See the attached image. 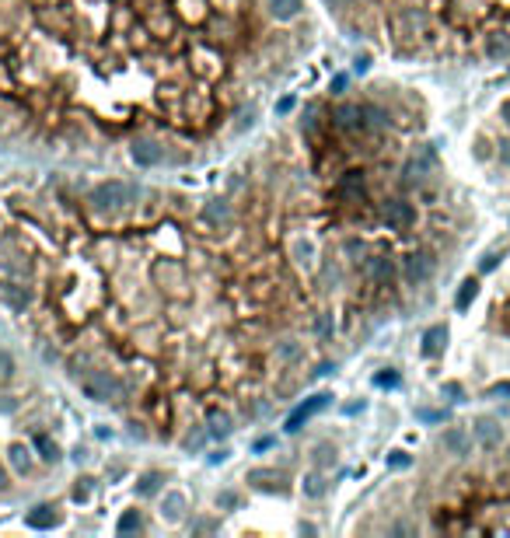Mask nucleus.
Here are the masks:
<instances>
[{"instance_id":"f257e3e1","label":"nucleus","mask_w":510,"mask_h":538,"mask_svg":"<svg viewBox=\"0 0 510 538\" xmlns=\"http://www.w3.org/2000/svg\"><path fill=\"white\" fill-rule=\"evenodd\" d=\"M88 199H91L98 210H119V206H126V203H133V199H137V186L119 182V179H108V182L95 186Z\"/></svg>"},{"instance_id":"f03ea898","label":"nucleus","mask_w":510,"mask_h":538,"mask_svg":"<svg viewBox=\"0 0 510 538\" xmlns=\"http://www.w3.org/2000/svg\"><path fill=\"white\" fill-rule=\"evenodd\" d=\"M81 392H84V399H91V402H108L112 395L119 392V385H116V378H112V374L91 370V374H84V378H81Z\"/></svg>"},{"instance_id":"7ed1b4c3","label":"nucleus","mask_w":510,"mask_h":538,"mask_svg":"<svg viewBox=\"0 0 510 538\" xmlns=\"http://www.w3.org/2000/svg\"><path fill=\"white\" fill-rule=\"evenodd\" d=\"M381 221H384L391 231H406V228L416 224V210H413V203H406V199H388L384 210H381Z\"/></svg>"},{"instance_id":"20e7f679","label":"nucleus","mask_w":510,"mask_h":538,"mask_svg":"<svg viewBox=\"0 0 510 538\" xmlns=\"http://www.w3.org/2000/svg\"><path fill=\"white\" fill-rule=\"evenodd\" d=\"M430 269H433L430 255L413 252V255H406V262H402V277H406V283H409V287H420V283H426V280H430Z\"/></svg>"},{"instance_id":"39448f33","label":"nucleus","mask_w":510,"mask_h":538,"mask_svg":"<svg viewBox=\"0 0 510 538\" xmlns=\"http://www.w3.org/2000/svg\"><path fill=\"white\" fill-rule=\"evenodd\" d=\"M245 479L255 490H266V493H283V482H287V475L276 472V468H252Z\"/></svg>"},{"instance_id":"423d86ee","label":"nucleus","mask_w":510,"mask_h":538,"mask_svg":"<svg viewBox=\"0 0 510 538\" xmlns=\"http://www.w3.org/2000/svg\"><path fill=\"white\" fill-rule=\"evenodd\" d=\"M440 444H444V451L458 455V458H465V455L472 451V437H469L465 426H447L444 437H440Z\"/></svg>"},{"instance_id":"0eeeda50","label":"nucleus","mask_w":510,"mask_h":538,"mask_svg":"<svg viewBox=\"0 0 510 538\" xmlns=\"http://www.w3.org/2000/svg\"><path fill=\"white\" fill-rule=\"evenodd\" d=\"M475 441L486 448V451H493V448H500L503 444V426L496 423V419H475Z\"/></svg>"},{"instance_id":"6e6552de","label":"nucleus","mask_w":510,"mask_h":538,"mask_svg":"<svg viewBox=\"0 0 510 538\" xmlns=\"http://www.w3.org/2000/svg\"><path fill=\"white\" fill-rule=\"evenodd\" d=\"M482 52H486V60H493V63L507 60L510 57V32H489L482 39Z\"/></svg>"},{"instance_id":"1a4fd4ad","label":"nucleus","mask_w":510,"mask_h":538,"mask_svg":"<svg viewBox=\"0 0 510 538\" xmlns=\"http://www.w3.org/2000/svg\"><path fill=\"white\" fill-rule=\"evenodd\" d=\"M335 123L343 126V130H364L367 126L364 105H339V109H335Z\"/></svg>"},{"instance_id":"9d476101","label":"nucleus","mask_w":510,"mask_h":538,"mask_svg":"<svg viewBox=\"0 0 510 538\" xmlns=\"http://www.w3.org/2000/svg\"><path fill=\"white\" fill-rule=\"evenodd\" d=\"M433 168V147H420L409 161H406V179H423Z\"/></svg>"},{"instance_id":"9b49d317","label":"nucleus","mask_w":510,"mask_h":538,"mask_svg":"<svg viewBox=\"0 0 510 538\" xmlns=\"http://www.w3.org/2000/svg\"><path fill=\"white\" fill-rule=\"evenodd\" d=\"M367 273H371V280H374V283H381V287H384V283H391V280H395V262H391L388 255H374V259L367 262Z\"/></svg>"},{"instance_id":"f8f14e48","label":"nucleus","mask_w":510,"mask_h":538,"mask_svg":"<svg viewBox=\"0 0 510 538\" xmlns=\"http://www.w3.org/2000/svg\"><path fill=\"white\" fill-rule=\"evenodd\" d=\"M328 402H332V395H325V392H322V395H315L311 402H304V406H301V409H297V412H294V416L287 419V430H301V423H304V419H308L311 412H318V409H325Z\"/></svg>"},{"instance_id":"ddd939ff","label":"nucleus","mask_w":510,"mask_h":538,"mask_svg":"<svg viewBox=\"0 0 510 538\" xmlns=\"http://www.w3.org/2000/svg\"><path fill=\"white\" fill-rule=\"evenodd\" d=\"M301 0H269V14L276 18V21H294L297 14H301Z\"/></svg>"},{"instance_id":"4468645a","label":"nucleus","mask_w":510,"mask_h":538,"mask_svg":"<svg viewBox=\"0 0 510 538\" xmlns=\"http://www.w3.org/2000/svg\"><path fill=\"white\" fill-rule=\"evenodd\" d=\"M444 346H447V326H433L423 332V353L426 357H437Z\"/></svg>"},{"instance_id":"2eb2a0df","label":"nucleus","mask_w":510,"mask_h":538,"mask_svg":"<svg viewBox=\"0 0 510 538\" xmlns=\"http://www.w3.org/2000/svg\"><path fill=\"white\" fill-rule=\"evenodd\" d=\"M301 490H304V497H308V500H322V497H325V490H328V482H325V475L315 468V472H308V475L301 479Z\"/></svg>"},{"instance_id":"dca6fc26","label":"nucleus","mask_w":510,"mask_h":538,"mask_svg":"<svg viewBox=\"0 0 510 538\" xmlns=\"http://www.w3.org/2000/svg\"><path fill=\"white\" fill-rule=\"evenodd\" d=\"M203 217H206L210 224H231V203H228V199H213V203H206Z\"/></svg>"},{"instance_id":"f3484780","label":"nucleus","mask_w":510,"mask_h":538,"mask_svg":"<svg viewBox=\"0 0 510 538\" xmlns=\"http://www.w3.org/2000/svg\"><path fill=\"white\" fill-rule=\"evenodd\" d=\"M182 510H186V497L182 493H168L161 500V517H168V521H182Z\"/></svg>"},{"instance_id":"a211bd4d","label":"nucleus","mask_w":510,"mask_h":538,"mask_svg":"<svg viewBox=\"0 0 510 538\" xmlns=\"http://www.w3.org/2000/svg\"><path fill=\"white\" fill-rule=\"evenodd\" d=\"M133 161H137V165H144V168H154L157 165V161H161V150L154 147V143H133Z\"/></svg>"},{"instance_id":"6ab92c4d","label":"nucleus","mask_w":510,"mask_h":538,"mask_svg":"<svg viewBox=\"0 0 510 538\" xmlns=\"http://www.w3.org/2000/svg\"><path fill=\"white\" fill-rule=\"evenodd\" d=\"M56 521V507H49V504H42V507H35V514H28V524L32 528H52Z\"/></svg>"},{"instance_id":"aec40b11","label":"nucleus","mask_w":510,"mask_h":538,"mask_svg":"<svg viewBox=\"0 0 510 538\" xmlns=\"http://www.w3.org/2000/svg\"><path fill=\"white\" fill-rule=\"evenodd\" d=\"M35 448H39V458L42 461H49V465L60 461V448H56V441H49L46 434H35Z\"/></svg>"},{"instance_id":"412c9836","label":"nucleus","mask_w":510,"mask_h":538,"mask_svg":"<svg viewBox=\"0 0 510 538\" xmlns=\"http://www.w3.org/2000/svg\"><path fill=\"white\" fill-rule=\"evenodd\" d=\"M339 192H343V196H364V175L360 172H346L343 182H339Z\"/></svg>"},{"instance_id":"4be33fe9","label":"nucleus","mask_w":510,"mask_h":538,"mask_svg":"<svg viewBox=\"0 0 510 538\" xmlns=\"http://www.w3.org/2000/svg\"><path fill=\"white\" fill-rule=\"evenodd\" d=\"M475 294H479V280H465L462 290H458V297H455V308L458 311H469V304L475 301Z\"/></svg>"},{"instance_id":"5701e85b","label":"nucleus","mask_w":510,"mask_h":538,"mask_svg":"<svg viewBox=\"0 0 510 538\" xmlns=\"http://www.w3.org/2000/svg\"><path fill=\"white\" fill-rule=\"evenodd\" d=\"M301 353H304V350H301V343H297V339H283V343L276 346V357H279L283 363H294V360H301Z\"/></svg>"},{"instance_id":"b1692460","label":"nucleus","mask_w":510,"mask_h":538,"mask_svg":"<svg viewBox=\"0 0 510 538\" xmlns=\"http://www.w3.org/2000/svg\"><path fill=\"white\" fill-rule=\"evenodd\" d=\"M294 255H297V266H304V269L315 266V245L311 241H297L294 245Z\"/></svg>"},{"instance_id":"393cba45","label":"nucleus","mask_w":510,"mask_h":538,"mask_svg":"<svg viewBox=\"0 0 510 538\" xmlns=\"http://www.w3.org/2000/svg\"><path fill=\"white\" fill-rule=\"evenodd\" d=\"M335 455H339V451H335V444H318L311 458H315V465H318V468H325V465H335Z\"/></svg>"},{"instance_id":"a878e982","label":"nucleus","mask_w":510,"mask_h":538,"mask_svg":"<svg viewBox=\"0 0 510 538\" xmlns=\"http://www.w3.org/2000/svg\"><path fill=\"white\" fill-rule=\"evenodd\" d=\"M210 434H217V437L231 434V416H228V412H213V416H210Z\"/></svg>"},{"instance_id":"bb28decb","label":"nucleus","mask_w":510,"mask_h":538,"mask_svg":"<svg viewBox=\"0 0 510 538\" xmlns=\"http://www.w3.org/2000/svg\"><path fill=\"white\" fill-rule=\"evenodd\" d=\"M140 528H144L140 514H137V510H126V514L119 517V528H116V531H119V535H130V531H140Z\"/></svg>"},{"instance_id":"cd10ccee","label":"nucleus","mask_w":510,"mask_h":538,"mask_svg":"<svg viewBox=\"0 0 510 538\" xmlns=\"http://www.w3.org/2000/svg\"><path fill=\"white\" fill-rule=\"evenodd\" d=\"M11 465L18 468V472H28V451H25V444H11Z\"/></svg>"},{"instance_id":"c85d7f7f","label":"nucleus","mask_w":510,"mask_h":538,"mask_svg":"<svg viewBox=\"0 0 510 538\" xmlns=\"http://www.w3.org/2000/svg\"><path fill=\"white\" fill-rule=\"evenodd\" d=\"M315 329H318V336H322V339H328V336H332V329H335V326H332V315H318V326H315Z\"/></svg>"},{"instance_id":"c756f323","label":"nucleus","mask_w":510,"mask_h":538,"mask_svg":"<svg viewBox=\"0 0 510 538\" xmlns=\"http://www.w3.org/2000/svg\"><path fill=\"white\" fill-rule=\"evenodd\" d=\"M157 479H161V475H157V472H147V475H144V482H140V493H144V497H147V493H154V490H157Z\"/></svg>"},{"instance_id":"7c9ffc66","label":"nucleus","mask_w":510,"mask_h":538,"mask_svg":"<svg viewBox=\"0 0 510 538\" xmlns=\"http://www.w3.org/2000/svg\"><path fill=\"white\" fill-rule=\"evenodd\" d=\"M11 374H14V360L8 353H0V378H11Z\"/></svg>"},{"instance_id":"2f4dec72","label":"nucleus","mask_w":510,"mask_h":538,"mask_svg":"<svg viewBox=\"0 0 510 538\" xmlns=\"http://www.w3.org/2000/svg\"><path fill=\"white\" fill-rule=\"evenodd\" d=\"M388 465H391V468H406V465H409V455H406V451H395V455L388 458Z\"/></svg>"},{"instance_id":"473e14b6","label":"nucleus","mask_w":510,"mask_h":538,"mask_svg":"<svg viewBox=\"0 0 510 538\" xmlns=\"http://www.w3.org/2000/svg\"><path fill=\"white\" fill-rule=\"evenodd\" d=\"M496 266H500V255H486L479 262V273H489V269H496Z\"/></svg>"},{"instance_id":"72a5a7b5","label":"nucleus","mask_w":510,"mask_h":538,"mask_svg":"<svg viewBox=\"0 0 510 538\" xmlns=\"http://www.w3.org/2000/svg\"><path fill=\"white\" fill-rule=\"evenodd\" d=\"M88 482H91V479H81L77 486H74V497H77V500H88V493H91V486H88Z\"/></svg>"},{"instance_id":"f704fd0d","label":"nucleus","mask_w":510,"mask_h":538,"mask_svg":"<svg viewBox=\"0 0 510 538\" xmlns=\"http://www.w3.org/2000/svg\"><path fill=\"white\" fill-rule=\"evenodd\" d=\"M377 385H381V388H391V385H399V374H391V370H388V374H381V378H377Z\"/></svg>"},{"instance_id":"c9c22d12","label":"nucleus","mask_w":510,"mask_h":538,"mask_svg":"<svg viewBox=\"0 0 510 538\" xmlns=\"http://www.w3.org/2000/svg\"><path fill=\"white\" fill-rule=\"evenodd\" d=\"M489 395H510V381H496V385L489 388Z\"/></svg>"},{"instance_id":"e433bc0d","label":"nucleus","mask_w":510,"mask_h":538,"mask_svg":"<svg viewBox=\"0 0 510 538\" xmlns=\"http://www.w3.org/2000/svg\"><path fill=\"white\" fill-rule=\"evenodd\" d=\"M420 419H430V423H437V419H444V412H433V409H420Z\"/></svg>"},{"instance_id":"4c0bfd02","label":"nucleus","mask_w":510,"mask_h":538,"mask_svg":"<svg viewBox=\"0 0 510 538\" xmlns=\"http://www.w3.org/2000/svg\"><path fill=\"white\" fill-rule=\"evenodd\" d=\"M217 504H220V507H235L238 497H235V493H224V497H217Z\"/></svg>"},{"instance_id":"58836bf2","label":"nucleus","mask_w":510,"mask_h":538,"mask_svg":"<svg viewBox=\"0 0 510 538\" xmlns=\"http://www.w3.org/2000/svg\"><path fill=\"white\" fill-rule=\"evenodd\" d=\"M500 161H503V165H510V143H500Z\"/></svg>"},{"instance_id":"ea45409f","label":"nucleus","mask_w":510,"mask_h":538,"mask_svg":"<svg viewBox=\"0 0 510 538\" xmlns=\"http://www.w3.org/2000/svg\"><path fill=\"white\" fill-rule=\"evenodd\" d=\"M328 8H335V11H343V8H350V0H325Z\"/></svg>"},{"instance_id":"a19ab883","label":"nucleus","mask_w":510,"mask_h":538,"mask_svg":"<svg viewBox=\"0 0 510 538\" xmlns=\"http://www.w3.org/2000/svg\"><path fill=\"white\" fill-rule=\"evenodd\" d=\"M367 67H371V57H357V70H360V74H364V70H367Z\"/></svg>"},{"instance_id":"79ce46f5","label":"nucleus","mask_w":510,"mask_h":538,"mask_svg":"<svg viewBox=\"0 0 510 538\" xmlns=\"http://www.w3.org/2000/svg\"><path fill=\"white\" fill-rule=\"evenodd\" d=\"M503 123L510 126V101H503Z\"/></svg>"},{"instance_id":"37998d69","label":"nucleus","mask_w":510,"mask_h":538,"mask_svg":"<svg viewBox=\"0 0 510 538\" xmlns=\"http://www.w3.org/2000/svg\"><path fill=\"white\" fill-rule=\"evenodd\" d=\"M8 490V479H4V472H0V493H4Z\"/></svg>"}]
</instances>
